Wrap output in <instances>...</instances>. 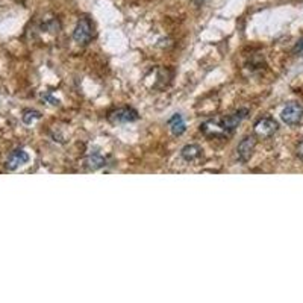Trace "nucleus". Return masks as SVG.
I'll use <instances>...</instances> for the list:
<instances>
[{
	"label": "nucleus",
	"mask_w": 303,
	"mask_h": 303,
	"mask_svg": "<svg viewBox=\"0 0 303 303\" xmlns=\"http://www.w3.org/2000/svg\"><path fill=\"white\" fill-rule=\"evenodd\" d=\"M93 35H94V29H93L91 20L88 17H80L75 27V32H73L75 41L80 46H86L91 40H93Z\"/></svg>",
	"instance_id": "1"
},
{
	"label": "nucleus",
	"mask_w": 303,
	"mask_h": 303,
	"mask_svg": "<svg viewBox=\"0 0 303 303\" xmlns=\"http://www.w3.org/2000/svg\"><path fill=\"white\" fill-rule=\"evenodd\" d=\"M278 129H279L278 121L273 120L271 117L259 118L253 126V132L259 138H270L278 132Z\"/></svg>",
	"instance_id": "2"
},
{
	"label": "nucleus",
	"mask_w": 303,
	"mask_h": 303,
	"mask_svg": "<svg viewBox=\"0 0 303 303\" xmlns=\"http://www.w3.org/2000/svg\"><path fill=\"white\" fill-rule=\"evenodd\" d=\"M255 147H256V137L247 135V137L242 138L239 141L238 147H236V158H238V161L242 162V164L247 162L252 158V155H253Z\"/></svg>",
	"instance_id": "3"
},
{
	"label": "nucleus",
	"mask_w": 303,
	"mask_h": 303,
	"mask_svg": "<svg viewBox=\"0 0 303 303\" xmlns=\"http://www.w3.org/2000/svg\"><path fill=\"white\" fill-rule=\"evenodd\" d=\"M281 118L285 125L288 126H296L299 125L303 118V106L299 103H288L281 114Z\"/></svg>",
	"instance_id": "4"
},
{
	"label": "nucleus",
	"mask_w": 303,
	"mask_h": 303,
	"mask_svg": "<svg viewBox=\"0 0 303 303\" xmlns=\"http://www.w3.org/2000/svg\"><path fill=\"white\" fill-rule=\"evenodd\" d=\"M247 114H249V109L242 108V109H238V111H235L233 114H230V115L222 118V121H223V128H225L226 135H230V134L238 128V125L241 123V121L247 117Z\"/></svg>",
	"instance_id": "5"
},
{
	"label": "nucleus",
	"mask_w": 303,
	"mask_h": 303,
	"mask_svg": "<svg viewBox=\"0 0 303 303\" xmlns=\"http://www.w3.org/2000/svg\"><path fill=\"white\" fill-rule=\"evenodd\" d=\"M109 120L114 123H132L138 120V112L134 108H118L109 114Z\"/></svg>",
	"instance_id": "6"
},
{
	"label": "nucleus",
	"mask_w": 303,
	"mask_h": 303,
	"mask_svg": "<svg viewBox=\"0 0 303 303\" xmlns=\"http://www.w3.org/2000/svg\"><path fill=\"white\" fill-rule=\"evenodd\" d=\"M29 162V155H27V152L23 150V149H15L12 150L8 159H6V168L8 170H17L18 167L24 165Z\"/></svg>",
	"instance_id": "7"
},
{
	"label": "nucleus",
	"mask_w": 303,
	"mask_h": 303,
	"mask_svg": "<svg viewBox=\"0 0 303 303\" xmlns=\"http://www.w3.org/2000/svg\"><path fill=\"white\" fill-rule=\"evenodd\" d=\"M168 126H170V131L173 135L176 137H180L187 131V125H185V120L180 114H174L170 120H168Z\"/></svg>",
	"instance_id": "8"
},
{
	"label": "nucleus",
	"mask_w": 303,
	"mask_h": 303,
	"mask_svg": "<svg viewBox=\"0 0 303 303\" xmlns=\"http://www.w3.org/2000/svg\"><path fill=\"white\" fill-rule=\"evenodd\" d=\"M202 147L200 146H197V144H188V146H185L184 149H182V152H180V155H182V158H184L185 161H188V162H193V161H196V159H199L200 156H202Z\"/></svg>",
	"instance_id": "9"
},
{
	"label": "nucleus",
	"mask_w": 303,
	"mask_h": 303,
	"mask_svg": "<svg viewBox=\"0 0 303 303\" xmlns=\"http://www.w3.org/2000/svg\"><path fill=\"white\" fill-rule=\"evenodd\" d=\"M85 165L88 167V170H93L94 171V170H99V168L105 167L106 165V159L100 153H93V155H89L85 159Z\"/></svg>",
	"instance_id": "10"
},
{
	"label": "nucleus",
	"mask_w": 303,
	"mask_h": 303,
	"mask_svg": "<svg viewBox=\"0 0 303 303\" xmlns=\"http://www.w3.org/2000/svg\"><path fill=\"white\" fill-rule=\"evenodd\" d=\"M40 118H41V112L34 111V109H27L23 114V123L30 125V123H34L35 120H40Z\"/></svg>",
	"instance_id": "11"
},
{
	"label": "nucleus",
	"mask_w": 303,
	"mask_h": 303,
	"mask_svg": "<svg viewBox=\"0 0 303 303\" xmlns=\"http://www.w3.org/2000/svg\"><path fill=\"white\" fill-rule=\"evenodd\" d=\"M294 53L303 59V38H300V40L297 41V44H296V47H294Z\"/></svg>",
	"instance_id": "12"
},
{
	"label": "nucleus",
	"mask_w": 303,
	"mask_h": 303,
	"mask_svg": "<svg viewBox=\"0 0 303 303\" xmlns=\"http://www.w3.org/2000/svg\"><path fill=\"white\" fill-rule=\"evenodd\" d=\"M297 156L303 161V138H302L300 143L297 144Z\"/></svg>",
	"instance_id": "13"
},
{
	"label": "nucleus",
	"mask_w": 303,
	"mask_h": 303,
	"mask_svg": "<svg viewBox=\"0 0 303 303\" xmlns=\"http://www.w3.org/2000/svg\"><path fill=\"white\" fill-rule=\"evenodd\" d=\"M196 2H197V3H203V2H205V0H196Z\"/></svg>",
	"instance_id": "14"
}]
</instances>
